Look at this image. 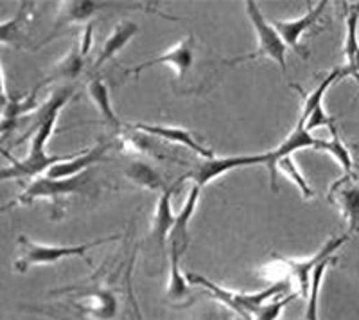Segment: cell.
I'll return each instance as SVG.
<instances>
[{
	"label": "cell",
	"instance_id": "1",
	"mask_svg": "<svg viewBox=\"0 0 359 320\" xmlns=\"http://www.w3.org/2000/svg\"><path fill=\"white\" fill-rule=\"evenodd\" d=\"M72 86H63V88H57L45 101L43 121H41V124L38 126L36 132H34L27 156L24 160H13L9 168L0 169V182L36 178L43 171H49L54 164H60V162H65V160H70L76 155H79V153H69V155H47L45 153V144H47V140L53 135L57 117H60V112L69 103V99L72 98Z\"/></svg>",
	"mask_w": 359,
	"mask_h": 320
},
{
	"label": "cell",
	"instance_id": "2",
	"mask_svg": "<svg viewBox=\"0 0 359 320\" xmlns=\"http://www.w3.org/2000/svg\"><path fill=\"white\" fill-rule=\"evenodd\" d=\"M95 175L94 171H85L81 175H76V177L70 178H60V180H54V178H36L33 184L25 189L24 193L18 194L17 198L9 204H6L4 207H0V213L11 209L13 206H31L33 201L36 200H50L54 207V220H60L62 218V200L63 198L70 196V194H92L95 191V187L92 185Z\"/></svg>",
	"mask_w": 359,
	"mask_h": 320
},
{
	"label": "cell",
	"instance_id": "3",
	"mask_svg": "<svg viewBox=\"0 0 359 320\" xmlns=\"http://www.w3.org/2000/svg\"><path fill=\"white\" fill-rule=\"evenodd\" d=\"M185 279H187L189 284H200V286H203L208 292V295L214 297L217 302H221L229 309H232L233 313H237L239 320H252L253 313L257 312L266 300L290 293L287 292L290 290V281H278V283H273L271 286L257 293H246L226 290V288L208 281L207 277H201V275L192 274V272L185 274Z\"/></svg>",
	"mask_w": 359,
	"mask_h": 320
},
{
	"label": "cell",
	"instance_id": "4",
	"mask_svg": "<svg viewBox=\"0 0 359 320\" xmlns=\"http://www.w3.org/2000/svg\"><path fill=\"white\" fill-rule=\"evenodd\" d=\"M121 236H108V238H99L94 239L90 243H83V245H41V243L31 241L25 236H20L18 238V246H20V254H18V259L15 261V270L24 274L27 272L29 267H38V265H56L57 261L67 258H85L86 252L90 248H95V246L107 245V243L118 241Z\"/></svg>",
	"mask_w": 359,
	"mask_h": 320
},
{
	"label": "cell",
	"instance_id": "5",
	"mask_svg": "<svg viewBox=\"0 0 359 320\" xmlns=\"http://www.w3.org/2000/svg\"><path fill=\"white\" fill-rule=\"evenodd\" d=\"M347 239L348 234L339 236V238H331L309 259H287L280 258V255H273V263H269V267L264 268V274L275 275V277H278V274L286 275V277H290V283L298 284V293L307 299L311 274H313L314 268L318 267V263H322L323 259L331 258L336 251H339L347 243Z\"/></svg>",
	"mask_w": 359,
	"mask_h": 320
},
{
	"label": "cell",
	"instance_id": "6",
	"mask_svg": "<svg viewBox=\"0 0 359 320\" xmlns=\"http://www.w3.org/2000/svg\"><path fill=\"white\" fill-rule=\"evenodd\" d=\"M246 15H248L250 22H252L255 33H257V51L248 56H243L236 62H245V60H255V58H269L273 60L278 67L282 69L284 74H287V63H286V53L287 47L284 44V40L280 38V34L275 31L273 24H269L264 18L262 11L259 9L257 2L253 0H246L245 2Z\"/></svg>",
	"mask_w": 359,
	"mask_h": 320
},
{
	"label": "cell",
	"instance_id": "7",
	"mask_svg": "<svg viewBox=\"0 0 359 320\" xmlns=\"http://www.w3.org/2000/svg\"><path fill=\"white\" fill-rule=\"evenodd\" d=\"M268 153H257V155H241V156H224V159H207L198 164L191 173L184 175L185 178H192V184L203 189L216 178L223 177L233 169L248 168V166H266Z\"/></svg>",
	"mask_w": 359,
	"mask_h": 320
},
{
	"label": "cell",
	"instance_id": "8",
	"mask_svg": "<svg viewBox=\"0 0 359 320\" xmlns=\"http://www.w3.org/2000/svg\"><path fill=\"white\" fill-rule=\"evenodd\" d=\"M194 46H196L194 34H187L184 40L178 41V44H176L175 47H171L168 53L160 54V56L156 58H151V60H147V62L140 63V65H135L133 69L128 70V74L139 76L142 74L144 70L149 69V67L169 65L176 70L178 78L182 79L187 74V70L191 69L192 63H194Z\"/></svg>",
	"mask_w": 359,
	"mask_h": 320
},
{
	"label": "cell",
	"instance_id": "9",
	"mask_svg": "<svg viewBox=\"0 0 359 320\" xmlns=\"http://www.w3.org/2000/svg\"><path fill=\"white\" fill-rule=\"evenodd\" d=\"M327 4H329L327 0H322V2H318V4L314 6V8L307 9V13L304 15V17L294 18V20H275L273 22L275 31L280 34V38L284 40V44H286L287 49L294 51L297 54H300L302 58H306V60L309 58V53H307V51H304V47L300 46V38H302V34L306 33L307 29H309L314 22L320 20L322 13L325 11Z\"/></svg>",
	"mask_w": 359,
	"mask_h": 320
},
{
	"label": "cell",
	"instance_id": "10",
	"mask_svg": "<svg viewBox=\"0 0 359 320\" xmlns=\"http://www.w3.org/2000/svg\"><path fill=\"white\" fill-rule=\"evenodd\" d=\"M354 177L339 178L329 191V201L339 209L348 223V232L359 234V185L352 182Z\"/></svg>",
	"mask_w": 359,
	"mask_h": 320
},
{
	"label": "cell",
	"instance_id": "11",
	"mask_svg": "<svg viewBox=\"0 0 359 320\" xmlns=\"http://www.w3.org/2000/svg\"><path fill=\"white\" fill-rule=\"evenodd\" d=\"M133 130H139V132L146 133V135H153V137H160V139L168 140V142L172 144H180V146H185L191 152H194L196 155H200L201 159H214L212 149L205 148L203 144L196 139V137L192 135L191 132L184 130V128L178 126H162V124H144V123H137L131 124Z\"/></svg>",
	"mask_w": 359,
	"mask_h": 320
},
{
	"label": "cell",
	"instance_id": "12",
	"mask_svg": "<svg viewBox=\"0 0 359 320\" xmlns=\"http://www.w3.org/2000/svg\"><path fill=\"white\" fill-rule=\"evenodd\" d=\"M110 146L111 142H101L97 144V146H94L92 149L81 152L79 155L74 156V159L65 160V162H60V164H54L49 171L45 173V177L60 180V178H70V177H76V175H81V173L88 171V168L97 164L99 160L104 156V153H107V149L110 148Z\"/></svg>",
	"mask_w": 359,
	"mask_h": 320
},
{
	"label": "cell",
	"instance_id": "13",
	"mask_svg": "<svg viewBox=\"0 0 359 320\" xmlns=\"http://www.w3.org/2000/svg\"><path fill=\"white\" fill-rule=\"evenodd\" d=\"M184 180H185V177H180V180L176 182V184H172L171 187H168L165 191H162V193H160L158 201H156V209H155V214H153L151 232H153V236L158 239L160 246L165 245V239L169 238L172 227H175L176 214L172 213L171 200H172V193H175L176 189L182 185V182Z\"/></svg>",
	"mask_w": 359,
	"mask_h": 320
},
{
	"label": "cell",
	"instance_id": "14",
	"mask_svg": "<svg viewBox=\"0 0 359 320\" xmlns=\"http://www.w3.org/2000/svg\"><path fill=\"white\" fill-rule=\"evenodd\" d=\"M201 196V187H198L196 184H192L189 189L187 198L184 201V207L180 209V213L176 214L175 227H172L171 234H169V241L178 243L180 251L185 252V248L189 246V225H191V220L194 216V211L198 207V201Z\"/></svg>",
	"mask_w": 359,
	"mask_h": 320
},
{
	"label": "cell",
	"instance_id": "15",
	"mask_svg": "<svg viewBox=\"0 0 359 320\" xmlns=\"http://www.w3.org/2000/svg\"><path fill=\"white\" fill-rule=\"evenodd\" d=\"M358 25H359V6H354L348 11L347 17V36L343 44V53L347 58V67L341 69L343 78H354L359 85V38H358Z\"/></svg>",
	"mask_w": 359,
	"mask_h": 320
},
{
	"label": "cell",
	"instance_id": "16",
	"mask_svg": "<svg viewBox=\"0 0 359 320\" xmlns=\"http://www.w3.org/2000/svg\"><path fill=\"white\" fill-rule=\"evenodd\" d=\"M137 33H139V25L133 24V22L126 20L115 25L114 31L108 34V38L104 40V44H102L101 51H99V56L95 58L94 70L101 69L104 63L110 62L115 54L121 53V51L128 46V41H130Z\"/></svg>",
	"mask_w": 359,
	"mask_h": 320
},
{
	"label": "cell",
	"instance_id": "17",
	"mask_svg": "<svg viewBox=\"0 0 359 320\" xmlns=\"http://www.w3.org/2000/svg\"><path fill=\"white\" fill-rule=\"evenodd\" d=\"M88 95L92 99V103L95 105L97 112L101 114V117L104 119V123L114 130V132H123V123L118 121L117 114H115L114 107H111L110 99V91H108V85L102 81L101 78H94L88 83Z\"/></svg>",
	"mask_w": 359,
	"mask_h": 320
},
{
	"label": "cell",
	"instance_id": "18",
	"mask_svg": "<svg viewBox=\"0 0 359 320\" xmlns=\"http://www.w3.org/2000/svg\"><path fill=\"white\" fill-rule=\"evenodd\" d=\"M85 58L83 56L81 49H79V44H74L70 47L69 54L65 58H62L60 62L54 63V67L50 69V74L40 83V85L34 88V92H38L41 86L49 85V83L57 81V79H76L81 74L83 67H85Z\"/></svg>",
	"mask_w": 359,
	"mask_h": 320
},
{
	"label": "cell",
	"instance_id": "19",
	"mask_svg": "<svg viewBox=\"0 0 359 320\" xmlns=\"http://www.w3.org/2000/svg\"><path fill=\"white\" fill-rule=\"evenodd\" d=\"M124 175L130 182H133L135 185L139 187L147 189V191H165V182H163L162 175L156 171L153 166L146 164L142 160H133V162H128V166L124 168Z\"/></svg>",
	"mask_w": 359,
	"mask_h": 320
},
{
	"label": "cell",
	"instance_id": "20",
	"mask_svg": "<svg viewBox=\"0 0 359 320\" xmlns=\"http://www.w3.org/2000/svg\"><path fill=\"white\" fill-rule=\"evenodd\" d=\"M184 252L180 251L178 243L171 241V248H169V284H168V299L169 300H182L189 297V283L185 279V275L180 272V258Z\"/></svg>",
	"mask_w": 359,
	"mask_h": 320
},
{
	"label": "cell",
	"instance_id": "21",
	"mask_svg": "<svg viewBox=\"0 0 359 320\" xmlns=\"http://www.w3.org/2000/svg\"><path fill=\"white\" fill-rule=\"evenodd\" d=\"M97 9H99V4L90 2V0H72V2H63V4L60 6L56 31L57 29H62L63 25L88 22L90 18L94 17Z\"/></svg>",
	"mask_w": 359,
	"mask_h": 320
},
{
	"label": "cell",
	"instance_id": "22",
	"mask_svg": "<svg viewBox=\"0 0 359 320\" xmlns=\"http://www.w3.org/2000/svg\"><path fill=\"white\" fill-rule=\"evenodd\" d=\"M31 2H24L22 8L18 9V13L11 20L2 22L0 24V44H6V46H13L20 49L24 46V25L27 22L29 11H31Z\"/></svg>",
	"mask_w": 359,
	"mask_h": 320
},
{
	"label": "cell",
	"instance_id": "23",
	"mask_svg": "<svg viewBox=\"0 0 359 320\" xmlns=\"http://www.w3.org/2000/svg\"><path fill=\"white\" fill-rule=\"evenodd\" d=\"M79 295L92 299V306L85 308L90 313V316H94L97 320H111L117 315V299L111 292L101 290V288H92L88 292L81 290Z\"/></svg>",
	"mask_w": 359,
	"mask_h": 320
},
{
	"label": "cell",
	"instance_id": "24",
	"mask_svg": "<svg viewBox=\"0 0 359 320\" xmlns=\"http://www.w3.org/2000/svg\"><path fill=\"white\" fill-rule=\"evenodd\" d=\"M331 139H318V144H316V149L320 152H327L332 159L341 166V169L345 171V175L348 177H354V160H352L351 149L341 142V139L338 137V130L332 128L331 130Z\"/></svg>",
	"mask_w": 359,
	"mask_h": 320
},
{
	"label": "cell",
	"instance_id": "25",
	"mask_svg": "<svg viewBox=\"0 0 359 320\" xmlns=\"http://www.w3.org/2000/svg\"><path fill=\"white\" fill-rule=\"evenodd\" d=\"M336 263V258L323 259L322 263H318V267L314 268L313 274H311V284H309V293H307V308L304 320H318V299H320V286H322L323 275L325 270L329 268V265Z\"/></svg>",
	"mask_w": 359,
	"mask_h": 320
},
{
	"label": "cell",
	"instance_id": "26",
	"mask_svg": "<svg viewBox=\"0 0 359 320\" xmlns=\"http://www.w3.org/2000/svg\"><path fill=\"white\" fill-rule=\"evenodd\" d=\"M275 169H277L278 175H284V177L290 178V180L300 189V193H302V196L306 198V200L314 198L313 187L307 184V180L304 178V175L300 173V169L297 168V164H294L291 156H282V159H278L277 164H275Z\"/></svg>",
	"mask_w": 359,
	"mask_h": 320
},
{
	"label": "cell",
	"instance_id": "27",
	"mask_svg": "<svg viewBox=\"0 0 359 320\" xmlns=\"http://www.w3.org/2000/svg\"><path fill=\"white\" fill-rule=\"evenodd\" d=\"M297 297H298L297 293H286V295H280V297H275V299L266 300L261 308L253 313L252 320H277L287 304H290L291 300L297 299Z\"/></svg>",
	"mask_w": 359,
	"mask_h": 320
},
{
	"label": "cell",
	"instance_id": "28",
	"mask_svg": "<svg viewBox=\"0 0 359 320\" xmlns=\"http://www.w3.org/2000/svg\"><path fill=\"white\" fill-rule=\"evenodd\" d=\"M304 119V117H302ZM306 130L307 132H313V130H316V128H329V130H332V128H336L334 124V119L332 117H329L327 115V112L323 110V105L322 107H316L313 112H311L309 115H307L306 119Z\"/></svg>",
	"mask_w": 359,
	"mask_h": 320
},
{
	"label": "cell",
	"instance_id": "29",
	"mask_svg": "<svg viewBox=\"0 0 359 320\" xmlns=\"http://www.w3.org/2000/svg\"><path fill=\"white\" fill-rule=\"evenodd\" d=\"M92 38H94V24H92V22H88L85 27V31H83V34H81V40L78 41L83 56H88L90 49H92Z\"/></svg>",
	"mask_w": 359,
	"mask_h": 320
},
{
	"label": "cell",
	"instance_id": "30",
	"mask_svg": "<svg viewBox=\"0 0 359 320\" xmlns=\"http://www.w3.org/2000/svg\"><path fill=\"white\" fill-rule=\"evenodd\" d=\"M9 98L8 92H6V83H4V74H2V67H0V114L4 112V108L8 107Z\"/></svg>",
	"mask_w": 359,
	"mask_h": 320
},
{
	"label": "cell",
	"instance_id": "31",
	"mask_svg": "<svg viewBox=\"0 0 359 320\" xmlns=\"http://www.w3.org/2000/svg\"><path fill=\"white\" fill-rule=\"evenodd\" d=\"M302 320H304V319H302Z\"/></svg>",
	"mask_w": 359,
	"mask_h": 320
}]
</instances>
